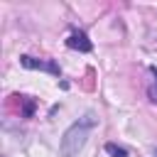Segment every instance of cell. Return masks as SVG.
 <instances>
[{
	"label": "cell",
	"instance_id": "3",
	"mask_svg": "<svg viewBox=\"0 0 157 157\" xmlns=\"http://www.w3.org/2000/svg\"><path fill=\"white\" fill-rule=\"evenodd\" d=\"M66 47L78 49V52H91V42H88V37L83 32H71L69 39H66Z\"/></svg>",
	"mask_w": 157,
	"mask_h": 157
},
{
	"label": "cell",
	"instance_id": "6",
	"mask_svg": "<svg viewBox=\"0 0 157 157\" xmlns=\"http://www.w3.org/2000/svg\"><path fill=\"white\" fill-rule=\"evenodd\" d=\"M155 157H157V147H155Z\"/></svg>",
	"mask_w": 157,
	"mask_h": 157
},
{
	"label": "cell",
	"instance_id": "1",
	"mask_svg": "<svg viewBox=\"0 0 157 157\" xmlns=\"http://www.w3.org/2000/svg\"><path fill=\"white\" fill-rule=\"evenodd\" d=\"M93 125H96L93 113H86L83 118H78V120L64 132V137H61V142H59V155H61V157H76V155L81 152V147L86 145L88 132H91Z\"/></svg>",
	"mask_w": 157,
	"mask_h": 157
},
{
	"label": "cell",
	"instance_id": "2",
	"mask_svg": "<svg viewBox=\"0 0 157 157\" xmlns=\"http://www.w3.org/2000/svg\"><path fill=\"white\" fill-rule=\"evenodd\" d=\"M20 64L27 66V69H42V71H49V74L59 76V66H56L54 61H37V59H32V56H22Z\"/></svg>",
	"mask_w": 157,
	"mask_h": 157
},
{
	"label": "cell",
	"instance_id": "4",
	"mask_svg": "<svg viewBox=\"0 0 157 157\" xmlns=\"http://www.w3.org/2000/svg\"><path fill=\"white\" fill-rule=\"evenodd\" d=\"M105 152H110L113 157H128V150H125V147H118L115 142H108V145H105Z\"/></svg>",
	"mask_w": 157,
	"mask_h": 157
},
{
	"label": "cell",
	"instance_id": "5",
	"mask_svg": "<svg viewBox=\"0 0 157 157\" xmlns=\"http://www.w3.org/2000/svg\"><path fill=\"white\" fill-rule=\"evenodd\" d=\"M150 98L157 103V71L152 69V83H150Z\"/></svg>",
	"mask_w": 157,
	"mask_h": 157
}]
</instances>
